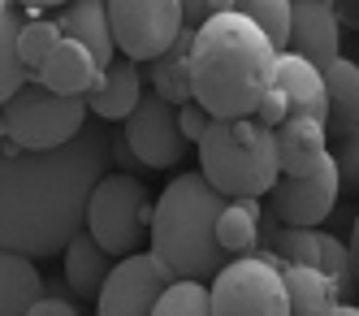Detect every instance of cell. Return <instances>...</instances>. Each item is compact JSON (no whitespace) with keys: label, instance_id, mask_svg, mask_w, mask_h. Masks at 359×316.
I'll use <instances>...</instances> for the list:
<instances>
[{"label":"cell","instance_id":"18","mask_svg":"<svg viewBox=\"0 0 359 316\" xmlns=\"http://www.w3.org/2000/svg\"><path fill=\"white\" fill-rule=\"evenodd\" d=\"M48 295L35 260L0 251V316H31V308Z\"/></svg>","mask_w":359,"mask_h":316},{"label":"cell","instance_id":"2","mask_svg":"<svg viewBox=\"0 0 359 316\" xmlns=\"http://www.w3.org/2000/svg\"><path fill=\"white\" fill-rule=\"evenodd\" d=\"M277 83V48L260 35V26L225 5L212 22L195 31L191 48V91L195 104L217 121L255 117Z\"/></svg>","mask_w":359,"mask_h":316},{"label":"cell","instance_id":"31","mask_svg":"<svg viewBox=\"0 0 359 316\" xmlns=\"http://www.w3.org/2000/svg\"><path fill=\"white\" fill-rule=\"evenodd\" d=\"M177 126H182V139L187 143H199L203 135H208V126H212V117L199 109V104L191 100V104H182V109H177Z\"/></svg>","mask_w":359,"mask_h":316},{"label":"cell","instance_id":"9","mask_svg":"<svg viewBox=\"0 0 359 316\" xmlns=\"http://www.w3.org/2000/svg\"><path fill=\"white\" fill-rule=\"evenodd\" d=\"M173 286V273L151 251H135L113 265L104 291L95 295V316H151L156 299Z\"/></svg>","mask_w":359,"mask_h":316},{"label":"cell","instance_id":"20","mask_svg":"<svg viewBox=\"0 0 359 316\" xmlns=\"http://www.w3.org/2000/svg\"><path fill=\"white\" fill-rule=\"evenodd\" d=\"M286 277V295H290V316H342V299L320 269H303V265H281Z\"/></svg>","mask_w":359,"mask_h":316},{"label":"cell","instance_id":"10","mask_svg":"<svg viewBox=\"0 0 359 316\" xmlns=\"http://www.w3.org/2000/svg\"><path fill=\"white\" fill-rule=\"evenodd\" d=\"M121 139L130 143L135 161L143 169H169L182 161L187 139H182V126H177V109L165 104L161 96H143V104L126 117Z\"/></svg>","mask_w":359,"mask_h":316},{"label":"cell","instance_id":"29","mask_svg":"<svg viewBox=\"0 0 359 316\" xmlns=\"http://www.w3.org/2000/svg\"><path fill=\"white\" fill-rule=\"evenodd\" d=\"M273 247H277V265L320 269V234L316 230H290V225H281L273 234Z\"/></svg>","mask_w":359,"mask_h":316},{"label":"cell","instance_id":"16","mask_svg":"<svg viewBox=\"0 0 359 316\" xmlns=\"http://www.w3.org/2000/svg\"><path fill=\"white\" fill-rule=\"evenodd\" d=\"M143 104V70L135 61H113L100 78V87L87 96V109L100 121H126Z\"/></svg>","mask_w":359,"mask_h":316},{"label":"cell","instance_id":"36","mask_svg":"<svg viewBox=\"0 0 359 316\" xmlns=\"http://www.w3.org/2000/svg\"><path fill=\"white\" fill-rule=\"evenodd\" d=\"M342 316H359V303H342Z\"/></svg>","mask_w":359,"mask_h":316},{"label":"cell","instance_id":"26","mask_svg":"<svg viewBox=\"0 0 359 316\" xmlns=\"http://www.w3.org/2000/svg\"><path fill=\"white\" fill-rule=\"evenodd\" d=\"M234 9L260 26V35L277 48V57L290 48V18H294L290 0H251V5H234Z\"/></svg>","mask_w":359,"mask_h":316},{"label":"cell","instance_id":"35","mask_svg":"<svg viewBox=\"0 0 359 316\" xmlns=\"http://www.w3.org/2000/svg\"><path fill=\"white\" fill-rule=\"evenodd\" d=\"M346 247H351V269L359 273V217H355V230H351V243Z\"/></svg>","mask_w":359,"mask_h":316},{"label":"cell","instance_id":"13","mask_svg":"<svg viewBox=\"0 0 359 316\" xmlns=\"http://www.w3.org/2000/svg\"><path fill=\"white\" fill-rule=\"evenodd\" d=\"M277 169L281 178H307L325 169L333 156H329V130L320 121H307V117H286L277 130Z\"/></svg>","mask_w":359,"mask_h":316},{"label":"cell","instance_id":"33","mask_svg":"<svg viewBox=\"0 0 359 316\" xmlns=\"http://www.w3.org/2000/svg\"><path fill=\"white\" fill-rule=\"evenodd\" d=\"M31 316H83V312L74 308L69 299H61V295H43V299L31 308Z\"/></svg>","mask_w":359,"mask_h":316},{"label":"cell","instance_id":"27","mask_svg":"<svg viewBox=\"0 0 359 316\" xmlns=\"http://www.w3.org/2000/svg\"><path fill=\"white\" fill-rule=\"evenodd\" d=\"M151 316H212V299L203 282H173L169 291L156 299Z\"/></svg>","mask_w":359,"mask_h":316},{"label":"cell","instance_id":"15","mask_svg":"<svg viewBox=\"0 0 359 316\" xmlns=\"http://www.w3.org/2000/svg\"><path fill=\"white\" fill-rule=\"evenodd\" d=\"M100 78H104V65H100L83 44L61 39L53 48V57L43 61V70L35 74V83H43L57 96H91L100 87Z\"/></svg>","mask_w":359,"mask_h":316},{"label":"cell","instance_id":"12","mask_svg":"<svg viewBox=\"0 0 359 316\" xmlns=\"http://www.w3.org/2000/svg\"><path fill=\"white\" fill-rule=\"evenodd\" d=\"M294 57H303L307 65H333L342 57V22L338 9L325 0H294V18H290V48Z\"/></svg>","mask_w":359,"mask_h":316},{"label":"cell","instance_id":"4","mask_svg":"<svg viewBox=\"0 0 359 316\" xmlns=\"http://www.w3.org/2000/svg\"><path fill=\"white\" fill-rule=\"evenodd\" d=\"M199 173L208 178V187L234 199H255L269 195L281 169H277V139L255 117L243 121H217L208 135L199 139Z\"/></svg>","mask_w":359,"mask_h":316},{"label":"cell","instance_id":"1","mask_svg":"<svg viewBox=\"0 0 359 316\" xmlns=\"http://www.w3.org/2000/svg\"><path fill=\"white\" fill-rule=\"evenodd\" d=\"M113 165L109 130L87 121L74 143L57 152H27L0 139V251L57 256L87 230V204Z\"/></svg>","mask_w":359,"mask_h":316},{"label":"cell","instance_id":"17","mask_svg":"<svg viewBox=\"0 0 359 316\" xmlns=\"http://www.w3.org/2000/svg\"><path fill=\"white\" fill-rule=\"evenodd\" d=\"M61 35L74 39V44H83L91 57L100 65H113V26H109V5H100V0H79V5H65L61 9Z\"/></svg>","mask_w":359,"mask_h":316},{"label":"cell","instance_id":"34","mask_svg":"<svg viewBox=\"0 0 359 316\" xmlns=\"http://www.w3.org/2000/svg\"><path fill=\"white\" fill-rule=\"evenodd\" d=\"M113 165H117V173H130L139 161H135V152H130V143L126 139H113Z\"/></svg>","mask_w":359,"mask_h":316},{"label":"cell","instance_id":"25","mask_svg":"<svg viewBox=\"0 0 359 316\" xmlns=\"http://www.w3.org/2000/svg\"><path fill=\"white\" fill-rule=\"evenodd\" d=\"M61 39H65V35H61V22H57V18H35V22H27V26L18 31V57H22V65H27L31 78L43 70V61L53 57V48H57Z\"/></svg>","mask_w":359,"mask_h":316},{"label":"cell","instance_id":"6","mask_svg":"<svg viewBox=\"0 0 359 316\" xmlns=\"http://www.w3.org/2000/svg\"><path fill=\"white\" fill-rule=\"evenodd\" d=\"M151 225V199L147 187L135 173H117L109 169L100 178V187L91 191L87 204V234L104 247L113 260L135 256L143 243V230Z\"/></svg>","mask_w":359,"mask_h":316},{"label":"cell","instance_id":"3","mask_svg":"<svg viewBox=\"0 0 359 316\" xmlns=\"http://www.w3.org/2000/svg\"><path fill=\"white\" fill-rule=\"evenodd\" d=\"M225 213V195L208 187L203 173H182L161 191L151 208V256L173 273V282L208 286L229 256L217 243V217Z\"/></svg>","mask_w":359,"mask_h":316},{"label":"cell","instance_id":"5","mask_svg":"<svg viewBox=\"0 0 359 316\" xmlns=\"http://www.w3.org/2000/svg\"><path fill=\"white\" fill-rule=\"evenodd\" d=\"M5 130H9V143L13 147H27V152H57L65 143H74L87 130V96H57L48 91L43 83H31L22 87L5 109Z\"/></svg>","mask_w":359,"mask_h":316},{"label":"cell","instance_id":"28","mask_svg":"<svg viewBox=\"0 0 359 316\" xmlns=\"http://www.w3.org/2000/svg\"><path fill=\"white\" fill-rule=\"evenodd\" d=\"M320 273L338 286V299L346 303L355 291H359V273L351 269V247L333 234H320Z\"/></svg>","mask_w":359,"mask_h":316},{"label":"cell","instance_id":"30","mask_svg":"<svg viewBox=\"0 0 359 316\" xmlns=\"http://www.w3.org/2000/svg\"><path fill=\"white\" fill-rule=\"evenodd\" d=\"M329 156H333V165H338V178L346 182V187L359 191V130L338 135V147H333Z\"/></svg>","mask_w":359,"mask_h":316},{"label":"cell","instance_id":"21","mask_svg":"<svg viewBox=\"0 0 359 316\" xmlns=\"http://www.w3.org/2000/svg\"><path fill=\"white\" fill-rule=\"evenodd\" d=\"M320 74H325V96H329L325 130L329 135H351V130H359V65L338 57Z\"/></svg>","mask_w":359,"mask_h":316},{"label":"cell","instance_id":"23","mask_svg":"<svg viewBox=\"0 0 359 316\" xmlns=\"http://www.w3.org/2000/svg\"><path fill=\"white\" fill-rule=\"evenodd\" d=\"M22 9L18 5H5L0 0V109L31 83V74H27V65H22V57H18V31H22Z\"/></svg>","mask_w":359,"mask_h":316},{"label":"cell","instance_id":"14","mask_svg":"<svg viewBox=\"0 0 359 316\" xmlns=\"http://www.w3.org/2000/svg\"><path fill=\"white\" fill-rule=\"evenodd\" d=\"M290 104V117H307V121H329V96H325V74L316 65H307L294 52L277 57V83H273Z\"/></svg>","mask_w":359,"mask_h":316},{"label":"cell","instance_id":"19","mask_svg":"<svg viewBox=\"0 0 359 316\" xmlns=\"http://www.w3.org/2000/svg\"><path fill=\"white\" fill-rule=\"evenodd\" d=\"M61 256H65V282H69V291H79L83 299H95L100 291H104V282L113 273V256L100 247L87 230L74 234Z\"/></svg>","mask_w":359,"mask_h":316},{"label":"cell","instance_id":"22","mask_svg":"<svg viewBox=\"0 0 359 316\" xmlns=\"http://www.w3.org/2000/svg\"><path fill=\"white\" fill-rule=\"evenodd\" d=\"M217 243L225 256H251L255 243H260V204L255 199H229L225 213L217 217Z\"/></svg>","mask_w":359,"mask_h":316},{"label":"cell","instance_id":"24","mask_svg":"<svg viewBox=\"0 0 359 316\" xmlns=\"http://www.w3.org/2000/svg\"><path fill=\"white\" fill-rule=\"evenodd\" d=\"M143 78L151 83V96H161L165 104H173V109H182V104L195 100V91H191V57L165 52L161 61H151L143 70Z\"/></svg>","mask_w":359,"mask_h":316},{"label":"cell","instance_id":"11","mask_svg":"<svg viewBox=\"0 0 359 316\" xmlns=\"http://www.w3.org/2000/svg\"><path fill=\"white\" fill-rule=\"evenodd\" d=\"M338 191H342V178H338V165H325L307 178H281L277 187L269 191V204H273V217L290 230H316L333 204H338Z\"/></svg>","mask_w":359,"mask_h":316},{"label":"cell","instance_id":"32","mask_svg":"<svg viewBox=\"0 0 359 316\" xmlns=\"http://www.w3.org/2000/svg\"><path fill=\"white\" fill-rule=\"evenodd\" d=\"M286 117H290V104H286V96H281L277 87H273V91H269L260 104H255V121H260L264 130H277V126L286 121Z\"/></svg>","mask_w":359,"mask_h":316},{"label":"cell","instance_id":"7","mask_svg":"<svg viewBox=\"0 0 359 316\" xmlns=\"http://www.w3.org/2000/svg\"><path fill=\"white\" fill-rule=\"evenodd\" d=\"M212 316H290V295L277 256H243L208 286Z\"/></svg>","mask_w":359,"mask_h":316},{"label":"cell","instance_id":"8","mask_svg":"<svg viewBox=\"0 0 359 316\" xmlns=\"http://www.w3.org/2000/svg\"><path fill=\"white\" fill-rule=\"evenodd\" d=\"M113 44L126 61H161L182 35V5L177 0H113L109 5Z\"/></svg>","mask_w":359,"mask_h":316}]
</instances>
